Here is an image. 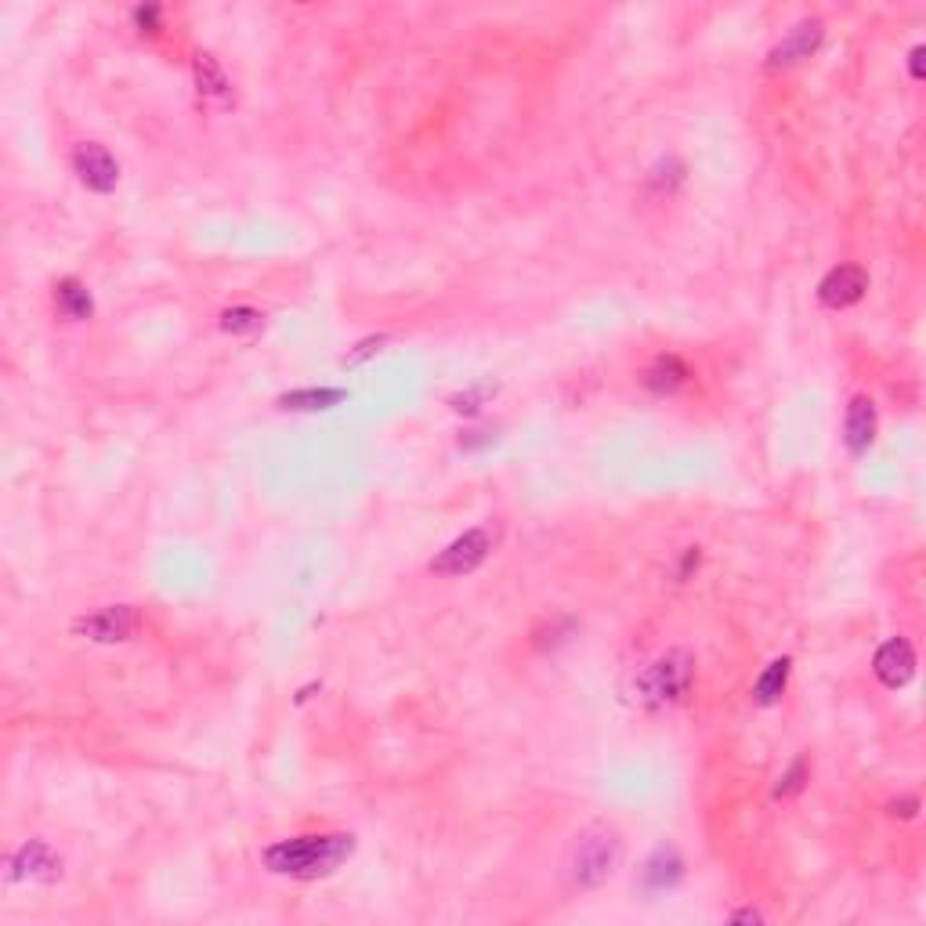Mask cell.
<instances>
[{
    "label": "cell",
    "mask_w": 926,
    "mask_h": 926,
    "mask_svg": "<svg viewBox=\"0 0 926 926\" xmlns=\"http://www.w3.org/2000/svg\"><path fill=\"white\" fill-rule=\"evenodd\" d=\"M355 854V836L348 832H326V836H293L279 840L265 851V865L275 876L319 879L330 876Z\"/></svg>",
    "instance_id": "obj_1"
},
{
    "label": "cell",
    "mask_w": 926,
    "mask_h": 926,
    "mask_svg": "<svg viewBox=\"0 0 926 926\" xmlns=\"http://www.w3.org/2000/svg\"><path fill=\"white\" fill-rule=\"evenodd\" d=\"M619 861H623V836H619V829L608 822H594L568 843L561 872H565V883L572 890H594L615 876Z\"/></svg>",
    "instance_id": "obj_2"
},
{
    "label": "cell",
    "mask_w": 926,
    "mask_h": 926,
    "mask_svg": "<svg viewBox=\"0 0 926 926\" xmlns=\"http://www.w3.org/2000/svg\"><path fill=\"white\" fill-rule=\"evenodd\" d=\"M695 681V655L684 648L659 655L634 677V702L641 709H670L684 699Z\"/></svg>",
    "instance_id": "obj_3"
},
{
    "label": "cell",
    "mask_w": 926,
    "mask_h": 926,
    "mask_svg": "<svg viewBox=\"0 0 926 926\" xmlns=\"http://www.w3.org/2000/svg\"><path fill=\"white\" fill-rule=\"evenodd\" d=\"M489 550H492L489 529L463 532V536H456L453 543L431 561V572H435V576H467V572H474V568L489 558Z\"/></svg>",
    "instance_id": "obj_4"
},
{
    "label": "cell",
    "mask_w": 926,
    "mask_h": 926,
    "mask_svg": "<svg viewBox=\"0 0 926 926\" xmlns=\"http://www.w3.org/2000/svg\"><path fill=\"white\" fill-rule=\"evenodd\" d=\"M73 171L84 181L91 192H113L120 181V163L113 160V152L98 142H80L73 149Z\"/></svg>",
    "instance_id": "obj_5"
},
{
    "label": "cell",
    "mask_w": 926,
    "mask_h": 926,
    "mask_svg": "<svg viewBox=\"0 0 926 926\" xmlns=\"http://www.w3.org/2000/svg\"><path fill=\"white\" fill-rule=\"evenodd\" d=\"M134 630H138V612H134L131 605H109V608H98V612L84 615V619H76V634L91 637V641H98V644L127 641Z\"/></svg>",
    "instance_id": "obj_6"
},
{
    "label": "cell",
    "mask_w": 926,
    "mask_h": 926,
    "mask_svg": "<svg viewBox=\"0 0 926 926\" xmlns=\"http://www.w3.org/2000/svg\"><path fill=\"white\" fill-rule=\"evenodd\" d=\"M822 37H825L822 19L796 22V26L785 33L782 44H778V48L767 55V66H771V69H789V66H796V62H804V58H811L814 51H818Z\"/></svg>",
    "instance_id": "obj_7"
},
{
    "label": "cell",
    "mask_w": 926,
    "mask_h": 926,
    "mask_svg": "<svg viewBox=\"0 0 926 926\" xmlns=\"http://www.w3.org/2000/svg\"><path fill=\"white\" fill-rule=\"evenodd\" d=\"M865 290H869V272L858 265H840L822 279L818 301L825 308H851V304H858L865 297Z\"/></svg>",
    "instance_id": "obj_8"
},
{
    "label": "cell",
    "mask_w": 926,
    "mask_h": 926,
    "mask_svg": "<svg viewBox=\"0 0 926 926\" xmlns=\"http://www.w3.org/2000/svg\"><path fill=\"white\" fill-rule=\"evenodd\" d=\"M872 670H876V677L887 684V688H905V684L912 681V673H916V652H912V644H908L905 637H890V641L876 652V659H872Z\"/></svg>",
    "instance_id": "obj_9"
},
{
    "label": "cell",
    "mask_w": 926,
    "mask_h": 926,
    "mask_svg": "<svg viewBox=\"0 0 926 926\" xmlns=\"http://www.w3.org/2000/svg\"><path fill=\"white\" fill-rule=\"evenodd\" d=\"M58 872H62V861H58V854L44 840H33L11 854V879L51 883V879H58Z\"/></svg>",
    "instance_id": "obj_10"
},
{
    "label": "cell",
    "mask_w": 926,
    "mask_h": 926,
    "mask_svg": "<svg viewBox=\"0 0 926 926\" xmlns=\"http://www.w3.org/2000/svg\"><path fill=\"white\" fill-rule=\"evenodd\" d=\"M872 438H876V406H872L865 395H858V398H851V406H847L843 442H847L851 453H865L872 445Z\"/></svg>",
    "instance_id": "obj_11"
},
{
    "label": "cell",
    "mask_w": 926,
    "mask_h": 926,
    "mask_svg": "<svg viewBox=\"0 0 926 926\" xmlns=\"http://www.w3.org/2000/svg\"><path fill=\"white\" fill-rule=\"evenodd\" d=\"M688 380V366H684L677 355H659L652 366L644 369V388L655 391V395H670Z\"/></svg>",
    "instance_id": "obj_12"
},
{
    "label": "cell",
    "mask_w": 926,
    "mask_h": 926,
    "mask_svg": "<svg viewBox=\"0 0 926 926\" xmlns=\"http://www.w3.org/2000/svg\"><path fill=\"white\" fill-rule=\"evenodd\" d=\"M348 391L341 388H304V391H290V395L279 398L283 409H304V413H315V409H333L341 406Z\"/></svg>",
    "instance_id": "obj_13"
},
{
    "label": "cell",
    "mask_w": 926,
    "mask_h": 926,
    "mask_svg": "<svg viewBox=\"0 0 926 926\" xmlns=\"http://www.w3.org/2000/svg\"><path fill=\"white\" fill-rule=\"evenodd\" d=\"M785 681H789V659H775L760 677H756L753 699L760 702V706H775V702L782 699Z\"/></svg>",
    "instance_id": "obj_14"
},
{
    "label": "cell",
    "mask_w": 926,
    "mask_h": 926,
    "mask_svg": "<svg viewBox=\"0 0 926 926\" xmlns=\"http://www.w3.org/2000/svg\"><path fill=\"white\" fill-rule=\"evenodd\" d=\"M58 308L69 315V319H76V322H84V319H91V293H87V286L84 283H76V279H66V283H58Z\"/></svg>",
    "instance_id": "obj_15"
},
{
    "label": "cell",
    "mask_w": 926,
    "mask_h": 926,
    "mask_svg": "<svg viewBox=\"0 0 926 926\" xmlns=\"http://www.w3.org/2000/svg\"><path fill=\"white\" fill-rule=\"evenodd\" d=\"M196 84H199V95L228 98V80L214 55H196Z\"/></svg>",
    "instance_id": "obj_16"
},
{
    "label": "cell",
    "mask_w": 926,
    "mask_h": 926,
    "mask_svg": "<svg viewBox=\"0 0 926 926\" xmlns=\"http://www.w3.org/2000/svg\"><path fill=\"white\" fill-rule=\"evenodd\" d=\"M681 879V861H677V854L673 851H659L652 861H648V869H644V883L652 890H666L673 887Z\"/></svg>",
    "instance_id": "obj_17"
},
{
    "label": "cell",
    "mask_w": 926,
    "mask_h": 926,
    "mask_svg": "<svg viewBox=\"0 0 926 926\" xmlns=\"http://www.w3.org/2000/svg\"><path fill=\"white\" fill-rule=\"evenodd\" d=\"M261 312L257 308H246V304H239V308H228L225 315H221V330L232 333V337H246V333H257L261 330Z\"/></svg>",
    "instance_id": "obj_18"
},
{
    "label": "cell",
    "mask_w": 926,
    "mask_h": 926,
    "mask_svg": "<svg viewBox=\"0 0 926 926\" xmlns=\"http://www.w3.org/2000/svg\"><path fill=\"white\" fill-rule=\"evenodd\" d=\"M804 775H807V767H804V760H796L793 767H789V775L778 782V789H775V796H789V793H796L800 785H804Z\"/></svg>",
    "instance_id": "obj_19"
},
{
    "label": "cell",
    "mask_w": 926,
    "mask_h": 926,
    "mask_svg": "<svg viewBox=\"0 0 926 926\" xmlns=\"http://www.w3.org/2000/svg\"><path fill=\"white\" fill-rule=\"evenodd\" d=\"M380 344H384V337H369V341L355 344V351H351V355H344V366H359L362 359H369V355H377Z\"/></svg>",
    "instance_id": "obj_20"
},
{
    "label": "cell",
    "mask_w": 926,
    "mask_h": 926,
    "mask_svg": "<svg viewBox=\"0 0 926 926\" xmlns=\"http://www.w3.org/2000/svg\"><path fill=\"white\" fill-rule=\"evenodd\" d=\"M134 22H138V29H142V33H160V8H156V4H149V8H138V11H134Z\"/></svg>",
    "instance_id": "obj_21"
},
{
    "label": "cell",
    "mask_w": 926,
    "mask_h": 926,
    "mask_svg": "<svg viewBox=\"0 0 926 926\" xmlns=\"http://www.w3.org/2000/svg\"><path fill=\"white\" fill-rule=\"evenodd\" d=\"M485 395H489V388L467 391V395H460V398H456V409H460V413H474V409H478V402H482Z\"/></svg>",
    "instance_id": "obj_22"
},
{
    "label": "cell",
    "mask_w": 926,
    "mask_h": 926,
    "mask_svg": "<svg viewBox=\"0 0 926 926\" xmlns=\"http://www.w3.org/2000/svg\"><path fill=\"white\" fill-rule=\"evenodd\" d=\"M916 811H919V800H916V796H908V800H898V804H890V814H894V818H916Z\"/></svg>",
    "instance_id": "obj_23"
},
{
    "label": "cell",
    "mask_w": 926,
    "mask_h": 926,
    "mask_svg": "<svg viewBox=\"0 0 926 926\" xmlns=\"http://www.w3.org/2000/svg\"><path fill=\"white\" fill-rule=\"evenodd\" d=\"M923 48H912V80H923Z\"/></svg>",
    "instance_id": "obj_24"
},
{
    "label": "cell",
    "mask_w": 926,
    "mask_h": 926,
    "mask_svg": "<svg viewBox=\"0 0 926 926\" xmlns=\"http://www.w3.org/2000/svg\"><path fill=\"white\" fill-rule=\"evenodd\" d=\"M731 919H738V923H760L764 916H760V912H735Z\"/></svg>",
    "instance_id": "obj_25"
}]
</instances>
